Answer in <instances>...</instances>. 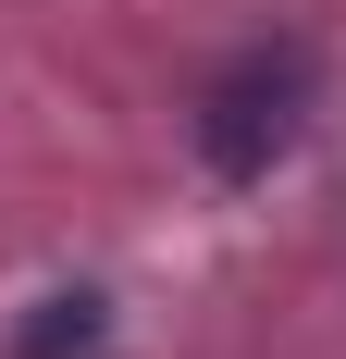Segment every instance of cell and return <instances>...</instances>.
Instances as JSON below:
<instances>
[{
    "label": "cell",
    "mask_w": 346,
    "mask_h": 359,
    "mask_svg": "<svg viewBox=\"0 0 346 359\" xmlns=\"http://www.w3.org/2000/svg\"><path fill=\"white\" fill-rule=\"evenodd\" d=\"M297 124H310V50H247V62L210 74V100H198V161L247 186V174H272L297 149Z\"/></svg>",
    "instance_id": "6da1fadb"
},
{
    "label": "cell",
    "mask_w": 346,
    "mask_h": 359,
    "mask_svg": "<svg viewBox=\"0 0 346 359\" xmlns=\"http://www.w3.org/2000/svg\"><path fill=\"white\" fill-rule=\"evenodd\" d=\"M99 334H111V310L74 285V297H37L25 323H13V347H0V359H99Z\"/></svg>",
    "instance_id": "7a4b0ae2"
}]
</instances>
